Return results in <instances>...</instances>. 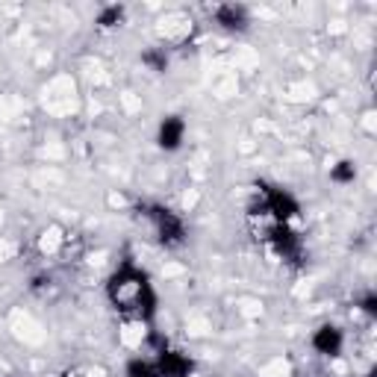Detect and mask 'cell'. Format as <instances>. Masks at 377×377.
Segmentation results:
<instances>
[{
	"instance_id": "6da1fadb",
	"label": "cell",
	"mask_w": 377,
	"mask_h": 377,
	"mask_svg": "<svg viewBox=\"0 0 377 377\" xmlns=\"http://www.w3.org/2000/svg\"><path fill=\"white\" fill-rule=\"evenodd\" d=\"M112 298L118 301V307H133L136 313L142 316V307H144V313H151V307H154V295L151 289H147L144 283V277L136 274V271H121L116 280H112Z\"/></svg>"
},
{
	"instance_id": "7a4b0ae2",
	"label": "cell",
	"mask_w": 377,
	"mask_h": 377,
	"mask_svg": "<svg viewBox=\"0 0 377 377\" xmlns=\"http://www.w3.org/2000/svg\"><path fill=\"white\" fill-rule=\"evenodd\" d=\"M180 139H183V121H177V118H166V124H162L159 130V144L162 147H177Z\"/></svg>"
},
{
	"instance_id": "3957f363",
	"label": "cell",
	"mask_w": 377,
	"mask_h": 377,
	"mask_svg": "<svg viewBox=\"0 0 377 377\" xmlns=\"http://www.w3.org/2000/svg\"><path fill=\"white\" fill-rule=\"evenodd\" d=\"M339 342H342V336H339V330H333V327H321V330L316 333V348L324 351V354H336Z\"/></svg>"
},
{
	"instance_id": "277c9868",
	"label": "cell",
	"mask_w": 377,
	"mask_h": 377,
	"mask_svg": "<svg viewBox=\"0 0 377 377\" xmlns=\"http://www.w3.org/2000/svg\"><path fill=\"white\" fill-rule=\"evenodd\" d=\"M154 218H156V224H159V233H162V239H180V221L177 218H171L168 212H162V209H156L154 212Z\"/></svg>"
},
{
	"instance_id": "5b68a950",
	"label": "cell",
	"mask_w": 377,
	"mask_h": 377,
	"mask_svg": "<svg viewBox=\"0 0 377 377\" xmlns=\"http://www.w3.org/2000/svg\"><path fill=\"white\" fill-rule=\"evenodd\" d=\"M268 201H271V209H274V216H277V218H289L292 212H295V204L286 198V194H280V192H271V194H268Z\"/></svg>"
},
{
	"instance_id": "8992f818",
	"label": "cell",
	"mask_w": 377,
	"mask_h": 377,
	"mask_svg": "<svg viewBox=\"0 0 377 377\" xmlns=\"http://www.w3.org/2000/svg\"><path fill=\"white\" fill-rule=\"evenodd\" d=\"M218 21L224 27H242L245 24V12L236 9V6H224V9H218Z\"/></svg>"
},
{
	"instance_id": "52a82bcc",
	"label": "cell",
	"mask_w": 377,
	"mask_h": 377,
	"mask_svg": "<svg viewBox=\"0 0 377 377\" xmlns=\"http://www.w3.org/2000/svg\"><path fill=\"white\" fill-rule=\"evenodd\" d=\"M130 377H162L154 366H147V363H133L130 366Z\"/></svg>"
},
{
	"instance_id": "ba28073f",
	"label": "cell",
	"mask_w": 377,
	"mask_h": 377,
	"mask_svg": "<svg viewBox=\"0 0 377 377\" xmlns=\"http://www.w3.org/2000/svg\"><path fill=\"white\" fill-rule=\"evenodd\" d=\"M336 177H339V180H348V177H354V171H351V168H339Z\"/></svg>"
}]
</instances>
